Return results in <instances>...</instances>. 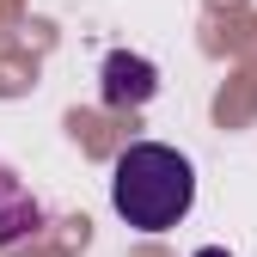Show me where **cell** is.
Listing matches in <instances>:
<instances>
[{
	"instance_id": "1",
	"label": "cell",
	"mask_w": 257,
	"mask_h": 257,
	"mask_svg": "<svg viewBox=\"0 0 257 257\" xmlns=\"http://www.w3.org/2000/svg\"><path fill=\"white\" fill-rule=\"evenodd\" d=\"M110 208L135 233H172L196 208V166L166 141H135L110 166Z\"/></svg>"
},
{
	"instance_id": "2",
	"label": "cell",
	"mask_w": 257,
	"mask_h": 257,
	"mask_svg": "<svg viewBox=\"0 0 257 257\" xmlns=\"http://www.w3.org/2000/svg\"><path fill=\"white\" fill-rule=\"evenodd\" d=\"M98 92H104L110 110H141V104H153V92H159V68L147 55H135V49H110L104 68H98Z\"/></svg>"
},
{
	"instance_id": "3",
	"label": "cell",
	"mask_w": 257,
	"mask_h": 257,
	"mask_svg": "<svg viewBox=\"0 0 257 257\" xmlns=\"http://www.w3.org/2000/svg\"><path fill=\"white\" fill-rule=\"evenodd\" d=\"M37 227H43L37 196H31V190H19V178H13V172H0V245H13V239L37 233Z\"/></svg>"
},
{
	"instance_id": "4",
	"label": "cell",
	"mask_w": 257,
	"mask_h": 257,
	"mask_svg": "<svg viewBox=\"0 0 257 257\" xmlns=\"http://www.w3.org/2000/svg\"><path fill=\"white\" fill-rule=\"evenodd\" d=\"M196 257H233V251H220V245H202V251H196Z\"/></svg>"
}]
</instances>
